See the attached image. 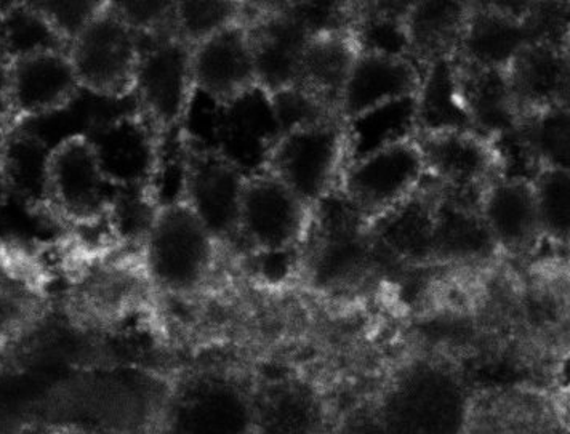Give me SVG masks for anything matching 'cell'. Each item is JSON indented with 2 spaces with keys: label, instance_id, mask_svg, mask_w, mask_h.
Masks as SVG:
<instances>
[{
  "label": "cell",
  "instance_id": "obj_35",
  "mask_svg": "<svg viewBox=\"0 0 570 434\" xmlns=\"http://www.w3.org/2000/svg\"><path fill=\"white\" fill-rule=\"evenodd\" d=\"M334 434H391L376 412H360L340 425Z\"/></svg>",
  "mask_w": 570,
  "mask_h": 434
},
{
  "label": "cell",
  "instance_id": "obj_39",
  "mask_svg": "<svg viewBox=\"0 0 570 434\" xmlns=\"http://www.w3.org/2000/svg\"><path fill=\"white\" fill-rule=\"evenodd\" d=\"M160 434V433H159Z\"/></svg>",
  "mask_w": 570,
  "mask_h": 434
},
{
  "label": "cell",
  "instance_id": "obj_6",
  "mask_svg": "<svg viewBox=\"0 0 570 434\" xmlns=\"http://www.w3.org/2000/svg\"><path fill=\"white\" fill-rule=\"evenodd\" d=\"M247 175L217 146L183 135L180 193L217 243L239 239V207Z\"/></svg>",
  "mask_w": 570,
  "mask_h": 434
},
{
  "label": "cell",
  "instance_id": "obj_18",
  "mask_svg": "<svg viewBox=\"0 0 570 434\" xmlns=\"http://www.w3.org/2000/svg\"><path fill=\"white\" fill-rule=\"evenodd\" d=\"M522 118L569 106V50L566 46L529 42L507 71Z\"/></svg>",
  "mask_w": 570,
  "mask_h": 434
},
{
  "label": "cell",
  "instance_id": "obj_7",
  "mask_svg": "<svg viewBox=\"0 0 570 434\" xmlns=\"http://www.w3.org/2000/svg\"><path fill=\"white\" fill-rule=\"evenodd\" d=\"M428 181L425 158L414 137L346 164L337 189L368 225Z\"/></svg>",
  "mask_w": 570,
  "mask_h": 434
},
{
  "label": "cell",
  "instance_id": "obj_19",
  "mask_svg": "<svg viewBox=\"0 0 570 434\" xmlns=\"http://www.w3.org/2000/svg\"><path fill=\"white\" fill-rule=\"evenodd\" d=\"M478 210L497 247L524 251L543 237L532 181L493 178L481 191Z\"/></svg>",
  "mask_w": 570,
  "mask_h": 434
},
{
  "label": "cell",
  "instance_id": "obj_25",
  "mask_svg": "<svg viewBox=\"0 0 570 434\" xmlns=\"http://www.w3.org/2000/svg\"><path fill=\"white\" fill-rule=\"evenodd\" d=\"M250 434H328L317 397L302 383L281 382L252 400Z\"/></svg>",
  "mask_w": 570,
  "mask_h": 434
},
{
  "label": "cell",
  "instance_id": "obj_22",
  "mask_svg": "<svg viewBox=\"0 0 570 434\" xmlns=\"http://www.w3.org/2000/svg\"><path fill=\"white\" fill-rule=\"evenodd\" d=\"M371 243L405 260L433 258L434 186L431 180L412 198L367 226Z\"/></svg>",
  "mask_w": 570,
  "mask_h": 434
},
{
  "label": "cell",
  "instance_id": "obj_34",
  "mask_svg": "<svg viewBox=\"0 0 570 434\" xmlns=\"http://www.w3.org/2000/svg\"><path fill=\"white\" fill-rule=\"evenodd\" d=\"M115 12L141 39L175 34V2H111Z\"/></svg>",
  "mask_w": 570,
  "mask_h": 434
},
{
  "label": "cell",
  "instance_id": "obj_3",
  "mask_svg": "<svg viewBox=\"0 0 570 434\" xmlns=\"http://www.w3.org/2000/svg\"><path fill=\"white\" fill-rule=\"evenodd\" d=\"M348 160L340 118L284 130L266 152L262 169L283 181L309 209L338 188Z\"/></svg>",
  "mask_w": 570,
  "mask_h": 434
},
{
  "label": "cell",
  "instance_id": "obj_33",
  "mask_svg": "<svg viewBox=\"0 0 570 434\" xmlns=\"http://www.w3.org/2000/svg\"><path fill=\"white\" fill-rule=\"evenodd\" d=\"M39 14L40 20L52 31L58 42L68 50L72 40L90 24V21L105 9L106 2L97 0H50V2H28Z\"/></svg>",
  "mask_w": 570,
  "mask_h": 434
},
{
  "label": "cell",
  "instance_id": "obj_38",
  "mask_svg": "<svg viewBox=\"0 0 570 434\" xmlns=\"http://www.w3.org/2000/svg\"><path fill=\"white\" fill-rule=\"evenodd\" d=\"M47 434H90L86 432H80V430L68 428V426H63V428L53 430V432Z\"/></svg>",
  "mask_w": 570,
  "mask_h": 434
},
{
  "label": "cell",
  "instance_id": "obj_12",
  "mask_svg": "<svg viewBox=\"0 0 570 434\" xmlns=\"http://www.w3.org/2000/svg\"><path fill=\"white\" fill-rule=\"evenodd\" d=\"M415 138L425 158L428 178L445 195L478 204L482 189L499 177L495 149L481 135L448 130Z\"/></svg>",
  "mask_w": 570,
  "mask_h": 434
},
{
  "label": "cell",
  "instance_id": "obj_27",
  "mask_svg": "<svg viewBox=\"0 0 570 434\" xmlns=\"http://www.w3.org/2000/svg\"><path fill=\"white\" fill-rule=\"evenodd\" d=\"M52 145L31 130H7L0 141V170L10 198L47 209V162Z\"/></svg>",
  "mask_w": 570,
  "mask_h": 434
},
{
  "label": "cell",
  "instance_id": "obj_26",
  "mask_svg": "<svg viewBox=\"0 0 570 434\" xmlns=\"http://www.w3.org/2000/svg\"><path fill=\"white\" fill-rule=\"evenodd\" d=\"M471 2L423 0L411 2L404 17L409 53L425 68L428 61L455 55Z\"/></svg>",
  "mask_w": 570,
  "mask_h": 434
},
{
  "label": "cell",
  "instance_id": "obj_11",
  "mask_svg": "<svg viewBox=\"0 0 570 434\" xmlns=\"http://www.w3.org/2000/svg\"><path fill=\"white\" fill-rule=\"evenodd\" d=\"M82 93L68 50L46 47L9 58L10 129L68 111Z\"/></svg>",
  "mask_w": 570,
  "mask_h": 434
},
{
  "label": "cell",
  "instance_id": "obj_37",
  "mask_svg": "<svg viewBox=\"0 0 570 434\" xmlns=\"http://www.w3.org/2000/svg\"><path fill=\"white\" fill-rule=\"evenodd\" d=\"M10 193L9 188H7L6 178H3L2 170H0V211H2L3 207H6V204L9 203Z\"/></svg>",
  "mask_w": 570,
  "mask_h": 434
},
{
  "label": "cell",
  "instance_id": "obj_5",
  "mask_svg": "<svg viewBox=\"0 0 570 434\" xmlns=\"http://www.w3.org/2000/svg\"><path fill=\"white\" fill-rule=\"evenodd\" d=\"M68 55L83 93L101 101L134 98L141 60V38L106 2L72 40Z\"/></svg>",
  "mask_w": 570,
  "mask_h": 434
},
{
  "label": "cell",
  "instance_id": "obj_17",
  "mask_svg": "<svg viewBox=\"0 0 570 434\" xmlns=\"http://www.w3.org/2000/svg\"><path fill=\"white\" fill-rule=\"evenodd\" d=\"M248 20L257 86L268 97L298 83L303 53L313 38L284 3Z\"/></svg>",
  "mask_w": 570,
  "mask_h": 434
},
{
  "label": "cell",
  "instance_id": "obj_28",
  "mask_svg": "<svg viewBox=\"0 0 570 434\" xmlns=\"http://www.w3.org/2000/svg\"><path fill=\"white\" fill-rule=\"evenodd\" d=\"M495 247L478 204L445 195L434 186V257L476 258Z\"/></svg>",
  "mask_w": 570,
  "mask_h": 434
},
{
  "label": "cell",
  "instance_id": "obj_10",
  "mask_svg": "<svg viewBox=\"0 0 570 434\" xmlns=\"http://www.w3.org/2000/svg\"><path fill=\"white\" fill-rule=\"evenodd\" d=\"M252 400L214 375L188 378L166 397L160 434H250Z\"/></svg>",
  "mask_w": 570,
  "mask_h": 434
},
{
  "label": "cell",
  "instance_id": "obj_36",
  "mask_svg": "<svg viewBox=\"0 0 570 434\" xmlns=\"http://www.w3.org/2000/svg\"><path fill=\"white\" fill-rule=\"evenodd\" d=\"M9 57L0 52V129L10 130Z\"/></svg>",
  "mask_w": 570,
  "mask_h": 434
},
{
  "label": "cell",
  "instance_id": "obj_14",
  "mask_svg": "<svg viewBox=\"0 0 570 434\" xmlns=\"http://www.w3.org/2000/svg\"><path fill=\"white\" fill-rule=\"evenodd\" d=\"M87 135L94 141L115 188H148L156 191L163 166V145L138 109L98 124Z\"/></svg>",
  "mask_w": 570,
  "mask_h": 434
},
{
  "label": "cell",
  "instance_id": "obj_2",
  "mask_svg": "<svg viewBox=\"0 0 570 434\" xmlns=\"http://www.w3.org/2000/svg\"><path fill=\"white\" fill-rule=\"evenodd\" d=\"M470 408L455 374L422 363L394 383L376 414L391 434H466Z\"/></svg>",
  "mask_w": 570,
  "mask_h": 434
},
{
  "label": "cell",
  "instance_id": "obj_30",
  "mask_svg": "<svg viewBox=\"0 0 570 434\" xmlns=\"http://www.w3.org/2000/svg\"><path fill=\"white\" fill-rule=\"evenodd\" d=\"M569 115V106H558L525 116L519 124V130L540 167L570 170Z\"/></svg>",
  "mask_w": 570,
  "mask_h": 434
},
{
  "label": "cell",
  "instance_id": "obj_29",
  "mask_svg": "<svg viewBox=\"0 0 570 434\" xmlns=\"http://www.w3.org/2000/svg\"><path fill=\"white\" fill-rule=\"evenodd\" d=\"M343 122L348 141L346 164H350L385 146L415 137V97L379 106Z\"/></svg>",
  "mask_w": 570,
  "mask_h": 434
},
{
  "label": "cell",
  "instance_id": "obj_8",
  "mask_svg": "<svg viewBox=\"0 0 570 434\" xmlns=\"http://www.w3.org/2000/svg\"><path fill=\"white\" fill-rule=\"evenodd\" d=\"M46 189L47 209L69 224L91 225L109 214L116 188L89 135L72 134L50 149Z\"/></svg>",
  "mask_w": 570,
  "mask_h": 434
},
{
  "label": "cell",
  "instance_id": "obj_31",
  "mask_svg": "<svg viewBox=\"0 0 570 434\" xmlns=\"http://www.w3.org/2000/svg\"><path fill=\"white\" fill-rule=\"evenodd\" d=\"M247 3L232 0H180L175 2V36L189 46L203 42L234 23L247 20Z\"/></svg>",
  "mask_w": 570,
  "mask_h": 434
},
{
  "label": "cell",
  "instance_id": "obj_16",
  "mask_svg": "<svg viewBox=\"0 0 570 434\" xmlns=\"http://www.w3.org/2000/svg\"><path fill=\"white\" fill-rule=\"evenodd\" d=\"M422 76V65L409 55L360 50L340 95L338 118L354 119L379 106L414 98Z\"/></svg>",
  "mask_w": 570,
  "mask_h": 434
},
{
  "label": "cell",
  "instance_id": "obj_4",
  "mask_svg": "<svg viewBox=\"0 0 570 434\" xmlns=\"http://www.w3.org/2000/svg\"><path fill=\"white\" fill-rule=\"evenodd\" d=\"M191 53L193 47L175 34L141 39L134 98L163 148L171 132L185 135L191 115L196 97Z\"/></svg>",
  "mask_w": 570,
  "mask_h": 434
},
{
  "label": "cell",
  "instance_id": "obj_20",
  "mask_svg": "<svg viewBox=\"0 0 570 434\" xmlns=\"http://www.w3.org/2000/svg\"><path fill=\"white\" fill-rule=\"evenodd\" d=\"M218 109L215 146L247 174L262 169L266 152L281 135L268 95L255 89Z\"/></svg>",
  "mask_w": 570,
  "mask_h": 434
},
{
  "label": "cell",
  "instance_id": "obj_21",
  "mask_svg": "<svg viewBox=\"0 0 570 434\" xmlns=\"http://www.w3.org/2000/svg\"><path fill=\"white\" fill-rule=\"evenodd\" d=\"M456 68L463 105L474 132L493 140L517 129L522 115L511 92L505 71L473 67L459 58Z\"/></svg>",
  "mask_w": 570,
  "mask_h": 434
},
{
  "label": "cell",
  "instance_id": "obj_15",
  "mask_svg": "<svg viewBox=\"0 0 570 434\" xmlns=\"http://www.w3.org/2000/svg\"><path fill=\"white\" fill-rule=\"evenodd\" d=\"M532 2H471L456 58L473 67L507 71L532 42L525 18Z\"/></svg>",
  "mask_w": 570,
  "mask_h": 434
},
{
  "label": "cell",
  "instance_id": "obj_32",
  "mask_svg": "<svg viewBox=\"0 0 570 434\" xmlns=\"http://www.w3.org/2000/svg\"><path fill=\"white\" fill-rule=\"evenodd\" d=\"M543 237L568 244L570 235V170L542 167L532 180Z\"/></svg>",
  "mask_w": 570,
  "mask_h": 434
},
{
  "label": "cell",
  "instance_id": "obj_1",
  "mask_svg": "<svg viewBox=\"0 0 570 434\" xmlns=\"http://www.w3.org/2000/svg\"><path fill=\"white\" fill-rule=\"evenodd\" d=\"M217 239L197 217L181 193L157 206L142 237L149 279L174 295L193 294L210 276Z\"/></svg>",
  "mask_w": 570,
  "mask_h": 434
},
{
  "label": "cell",
  "instance_id": "obj_13",
  "mask_svg": "<svg viewBox=\"0 0 570 434\" xmlns=\"http://www.w3.org/2000/svg\"><path fill=\"white\" fill-rule=\"evenodd\" d=\"M193 82L217 108L258 89L248 20L234 23L193 46Z\"/></svg>",
  "mask_w": 570,
  "mask_h": 434
},
{
  "label": "cell",
  "instance_id": "obj_23",
  "mask_svg": "<svg viewBox=\"0 0 570 434\" xmlns=\"http://www.w3.org/2000/svg\"><path fill=\"white\" fill-rule=\"evenodd\" d=\"M357 53L360 46L351 28L313 36L303 53L298 89L305 90L337 115L340 95Z\"/></svg>",
  "mask_w": 570,
  "mask_h": 434
},
{
  "label": "cell",
  "instance_id": "obj_9",
  "mask_svg": "<svg viewBox=\"0 0 570 434\" xmlns=\"http://www.w3.org/2000/svg\"><path fill=\"white\" fill-rule=\"evenodd\" d=\"M313 229L309 209L283 181L266 170L247 175L239 207V239L263 254L297 246Z\"/></svg>",
  "mask_w": 570,
  "mask_h": 434
},
{
  "label": "cell",
  "instance_id": "obj_24",
  "mask_svg": "<svg viewBox=\"0 0 570 434\" xmlns=\"http://www.w3.org/2000/svg\"><path fill=\"white\" fill-rule=\"evenodd\" d=\"M416 135L463 130L474 132L460 90L455 55L428 61L415 95ZM476 134V132H474Z\"/></svg>",
  "mask_w": 570,
  "mask_h": 434
}]
</instances>
